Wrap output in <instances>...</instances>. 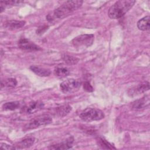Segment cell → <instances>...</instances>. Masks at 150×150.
Masks as SVG:
<instances>
[{"mask_svg":"<svg viewBox=\"0 0 150 150\" xmlns=\"http://www.w3.org/2000/svg\"><path fill=\"white\" fill-rule=\"evenodd\" d=\"M104 112L96 108H87L81 112L79 115L80 118L84 121L91 122L99 121L104 118Z\"/></svg>","mask_w":150,"mask_h":150,"instance_id":"cell-3","label":"cell"},{"mask_svg":"<svg viewBox=\"0 0 150 150\" xmlns=\"http://www.w3.org/2000/svg\"><path fill=\"white\" fill-rule=\"evenodd\" d=\"M62 59L66 63L70 65L76 64L79 62V59H77L76 57L70 56L66 54H64L62 56Z\"/></svg>","mask_w":150,"mask_h":150,"instance_id":"cell-22","label":"cell"},{"mask_svg":"<svg viewBox=\"0 0 150 150\" xmlns=\"http://www.w3.org/2000/svg\"><path fill=\"white\" fill-rule=\"evenodd\" d=\"M94 39V35L93 34H83L74 38L71 40L72 45L75 47L91 46Z\"/></svg>","mask_w":150,"mask_h":150,"instance_id":"cell-6","label":"cell"},{"mask_svg":"<svg viewBox=\"0 0 150 150\" xmlns=\"http://www.w3.org/2000/svg\"><path fill=\"white\" fill-rule=\"evenodd\" d=\"M1 148L4 149H15L14 146H12L11 145H8L5 143H2L1 145Z\"/></svg>","mask_w":150,"mask_h":150,"instance_id":"cell-25","label":"cell"},{"mask_svg":"<svg viewBox=\"0 0 150 150\" xmlns=\"http://www.w3.org/2000/svg\"><path fill=\"white\" fill-rule=\"evenodd\" d=\"M48 26L46 25H44V26H42L41 27H39L38 30H36V33L39 34V33H43L46 30H47L48 29Z\"/></svg>","mask_w":150,"mask_h":150,"instance_id":"cell-24","label":"cell"},{"mask_svg":"<svg viewBox=\"0 0 150 150\" xmlns=\"http://www.w3.org/2000/svg\"><path fill=\"white\" fill-rule=\"evenodd\" d=\"M81 85V82L78 79H69L63 81L60 84V89L64 93H73L77 91Z\"/></svg>","mask_w":150,"mask_h":150,"instance_id":"cell-5","label":"cell"},{"mask_svg":"<svg viewBox=\"0 0 150 150\" xmlns=\"http://www.w3.org/2000/svg\"><path fill=\"white\" fill-rule=\"evenodd\" d=\"M80 0L67 1L56 8L53 12V16L57 19H63L78 9L83 4Z\"/></svg>","mask_w":150,"mask_h":150,"instance_id":"cell-2","label":"cell"},{"mask_svg":"<svg viewBox=\"0 0 150 150\" xmlns=\"http://www.w3.org/2000/svg\"><path fill=\"white\" fill-rule=\"evenodd\" d=\"M43 106V103H39L38 101H32L29 104V105L26 107V112L28 114H32L34 112L42 108Z\"/></svg>","mask_w":150,"mask_h":150,"instance_id":"cell-14","label":"cell"},{"mask_svg":"<svg viewBox=\"0 0 150 150\" xmlns=\"http://www.w3.org/2000/svg\"><path fill=\"white\" fill-rule=\"evenodd\" d=\"M74 141V138L70 137L67 138L66 140L63 141L62 142L51 145L49 147L50 149H68L72 147V144Z\"/></svg>","mask_w":150,"mask_h":150,"instance_id":"cell-9","label":"cell"},{"mask_svg":"<svg viewBox=\"0 0 150 150\" xmlns=\"http://www.w3.org/2000/svg\"><path fill=\"white\" fill-rule=\"evenodd\" d=\"M146 104H149V98H146V97H144L141 99L137 100L132 103V108L135 110L141 109L144 108L146 105Z\"/></svg>","mask_w":150,"mask_h":150,"instance_id":"cell-17","label":"cell"},{"mask_svg":"<svg viewBox=\"0 0 150 150\" xmlns=\"http://www.w3.org/2000/svg\"><path fill=\"white\" fill-rule=\"evenodd\" d=\"M23 2L21 1H2L0 2L1 12H2L6 7L13 6L16 5H19Z\"/></svg>","mask_w":150,"mask_h":150,"instance_id":"cell-18","label":"cell"},{"mask_svg":"<svg viewBox=\"0 0 150 150\" xmlns=\"http://www.w3.org/2000/svg\"><path fill=\"white\" fill-rule=\"evenodd\" d=\"M26 23L24 21H17V20H9L4 22V26L6 29L10 30H13L18 29L23 27Z\"/></svg>","mask_w":150,"mask_h":150,"instance_id":"cell-10","label":"cell"},{"mask_svg":"<svg viewBox=\"0 0 150 150\" xmlns=\"http://www.w3.org/2000/svg\"><path fill=\"white\" fill-rule=\"evenodd\" d=\"M20 106V103L19 101H11L8 102L3 104L2 109L6 111L15 110L18 108Z\"/></svg>","mask_w":150,"mask_h":150,"instance_id":"cell-19","label":"cell"},{"mask_svg":"<svg viewBox=\"0 0 150 150\" xmlns=\"http://www.w3.org/2000/svg\"><path fill=\"white\" fill-rule=\"evenodd\" d=\"M97 142L98 145L103 149H115L109 142L105 140L104 138L99 137L97 139Z\"/></svg>","mask_w":150,"mask_h":150,"instance_id":"cell-21","label":"cell"},{"mask_svg":"<svg viewBox=\"0 0 150 150\" xmlns=\"http://www.w3.org/2000/svg\"><path fill=\"white\" fill-rule=\"evenodd\" d=\"M52 122V118L48 115H40L30 120L23 127L24 131L37 128L40 126H45Z\"/></svg>","mask_w":150,"mask_h":150,"instance_id":"cell-4","label":"cell"},{"mask_svg":"<svg viewBox=\"0 0 150 150\" xmlns=\"http://www.w3.org/2000/svg\"><path fill=\"white\" fill-rule=\"evenodd\" d=\"M30 69L36 75L40 77H47L49 76L51 73V71L49 69L42 67L38 66H37L32 65L30 67Z\"/></svg>","mask_w":150,"mask_h":150,"instance_id":"cell-11","label":"cell"},{"mask_svg":"<svg viewBox=\"0 0 150 150\" xmlns=\"http://www.w3.org/2000/svg\"><path fill=\"white\" fill-rule=\"evenodd\" d=\"M35 142V139L33 138H29L24 139L17 142L13 146L15 149H23L31 146Z\"/></svg>","mask_w":150,"mask_h":150,"instance_id":"cell-13","label":"cell"},{"mask_svg":"<svg viewBox=\"0 0 150 150\" xmlns=\"http://www.w3.org/2000/svg\"><path fill=\"white\" fill-rule=\"evenodd\" d=\"M18 46L21 49L26 51H36L40 50L39 46L26 39H20L18 42Z\"/></svg>","mask_w":150,"mask_h":150,"instance_id":"cell-8","label":"cell"},{"mask_svg":"<svg viewBox=\"0 0 150 150\" xmlns=\"http://www.w3.org/2000/svg\"><path fill=\"white\" fill-rule=\"evenodd\" d=\"M71 110V107L69 105H64L57 107L56 109V114L59 117H64Z\"/></svg>","mask_w":150,"mask_h":150,"instance_id":"cell-16","label":"cell"},{"mask_svg":"<svg viewBox=\"0 0 150 150\" xmlns=\"http://www.w3.org/2000/svg\"><path fill=\"white\" fill-rule=\"evenodd\" d=\"M149 83L148 81L143 82L139 84L138 86L129 89L128 91V94L129 96H135L139 95L145 91L149 90Z\"/></svg>","mask_w":150,"mask_h":150,"instance_id":"cell-7","label":"cell"},{"mask_svg":"<svg viewBox=\"0 0 150 150\" xmlns=\"http://www.w3.org/2000/svg\"><path fill=\"white\" fill-rule=\"evenodd\" d=\"M17 84V81L15 79L9 78L1 81V87L2 88L4 87H7L8 88H13Z\"/></svg>","mask_w":150,"mask_h":150,"instance_id":"cell-20","label":"cell"},{"mask_svg":"<svg viewBox=\"0 0 150 150\" xmlns=\"http://www.w3.org/2000/svg\"><path fill=\"white\" fill-rule=\"evenodd\" d=\"M134 0H120L114 3L109 9L108 16L111 19H117L122 17L134 5Z\"/></svg>","mask_w":150,"mask_h":150,"instance_id":"cell-1","label":"cell"},{"mask_svg":"<svg viewBox=\"0 0 150 150\" xmlns=\"http://www.w3.org/2000/svg\"><path fill=\"white\" fill-rule=\"evenodd\" d=\"M150 17L146 16L139 19L137 22L138 28L142 31L149 30L150 28Z\"/></svg>","mask_w":150,"mask_h":150,"instance_id":"cell-12","label":"cell"},{"mask_svg":"<svg viewBox=\"0 0 150 150\" xmlns=\"http://www.w3.org/2000/svg\"><path fill=\"white\" fill-rule=\"evenodd\" d=\"M83 88L87 92H92L93 91L94 89L92 86L88 81H86L83 84Z\"/></svg>","mask_w":150,"mask_h":150,"instance_id":"cell-23","label":"cell"},{"mask_svg":"<svg viewBox=\"0 0 150 150\" xmlns=\"http://www.w3.org/2000/svg\"><path fill=\"white\" fill-rule=\"evenodd\" d=\"M54 74L58 77L63 78L69 75L70 70L64 66H58L55 68L54 70Z\"/></svg>","mask_w":150,"mask_h":150,"instance_id":"cell-15","label":"cell"}]
</instances>
